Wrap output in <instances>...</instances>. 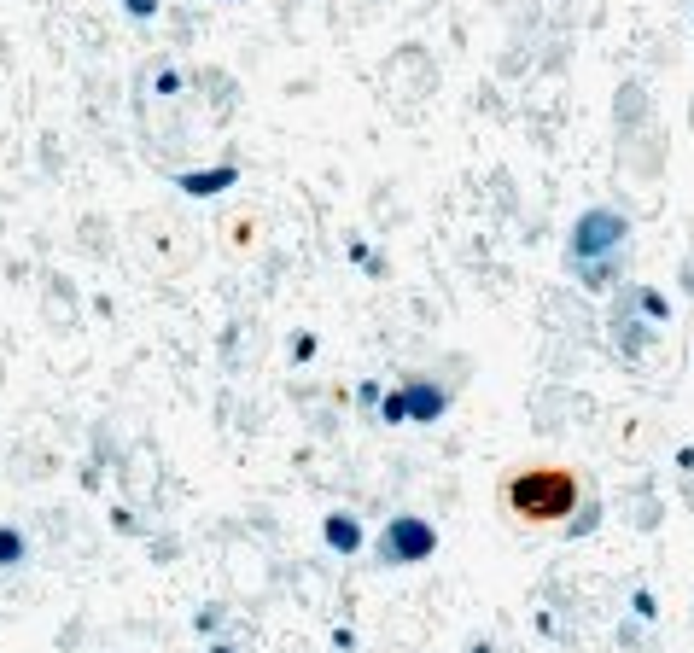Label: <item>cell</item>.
Segmentation results:
<instances>
[{
	"label": "cell",
	"instance_id": "1",
	"mask_svg": "<svg viewBox=\"0 0 694 653\" xmlns=\"http://www.w3.org/2000/svg\"><path fill=\"white\" fill-rule=\"evenodd\" d=\"M572 502H578V479H572L566 467H520V473L508 479V508L520 519L549 525V519L572 514Z\"/></svg>",
	"mask_w": 694,
	"mask_h": 653
},
{
	"label": "cell",
	"instance_id": "2",
	"mask_svg": "<svg viewBox=\"0 0 694 653\" xmlns=\"http://www.w3.org/2000/svg\"><path fill=\"white\" fill-rule=\"evenodd\" d=\"M625 216L619 210H584L578 228H572V263H595L601 251H619L625 245Z\"/></svg>",
	"mask_w": 694,
	"mask_h": 653
},
{
	"label": "cell",
	"instance_id": "3",
	"mask_svg": "<svg viewBox=\"0 0 694 653\" xmlns=\"http://www.w3.org/2000/svg\"><path fill=\"white\" fill-rule=\"evenodd\" d=\"M432 549H438V531H432L426 519H415V514L391 519L385 537H380V554L391 560V566H415V560H426Z\"/></svg>",
	"mask_w": 694,
	"mask_h": 653
},
{
	"label": "cell",
	"instance_id": "4",
	"mask_svg": "<svg viewBox=\"0 0 694 653\" xmlns=\"http://www.w3.org/2000/svg\"><path fill=\"white\" fill-rule=\"evenodd\" d=\"M403 397H409V414H415V420H438V409H444V391H438V385H409Z\"/></svg>",
	"mask_w": 694,
	"mask_h": 653
},
{
	"label": "cell",
	"instance_id": "5",
	"mask_svg": "<svg viewBox=\"0 0 694 653\" xmlns=\"http://www.w3.org/2000/svg\"><path fill=\"white\" fill-rule=\"evenodd\" d=\"M327 543H333L339 554H356V549H362V525L345 519V514H333V519H327Z\"/></svg>",
	"mask_w": 694,
	"mask_h": 653
},
{
	"label": "cell",
	"instance_id": "6",
	"mask_svg": "<svg viewBox=\"0 0 694 653\" xmlns=\"http://www.w3.org/2000/svg\"><path fill=\"white\" fill-rule=\"evenodd\" d=\"M228 181H234V170H210V175H181V187H187V193H222Z\"/></svg>",
	"mask_w": 694,
	"mask_h": 653
},
{
	"label": "cell",
	"instance_id": "7",
	"mask_svg": "<svg viewBox=\"0 0 694 653\" xmlns=\"http://www.w3.org/2000/svg\"><path fill=\"white\" fill-rule=\"evenodd\" d=\"M18 560H24V537L12 525H0V566H18Z\"/></svg>",
	"mask_w": 694,
	"mask_h": 653
},
{
	"label": "cell",
	"instance_id": "8",
	"mask_svg": "<svg viewBox=\"0 0 694 653\" xmlns=\"http://www.w3.org/2000/svg\"><path fill=\"white\" fill-rule=\"evenodd\" d=\"M630 607H636V619H654V613H660V607H654V595H648V589H642V595H636V601H630Z\"/></svg>",
	"mask_w": 694,
	"mask_h": 653
},
{
	"label": "cell",
	"instance_id": "9",
	"mask_svg": "<svg viewBox=\"0 0 694 653\" xmlns=\"http://www.w3.org/2000/svg\"><path fill=\"white\" fill-rule=\"evenodd\" d=\"M642 310L654 315V321H665V298H660V292H642Z\"/></svg>",
	"mask_w": 694,
	"mask_h": 653
},
{
	"label": "cell",
	"instance_id": "10",
	"mask_svg": "<svg viewBox=\"0 0 694 653\" xmlns=\"http://www.w3.org/2000/svg\"><path fill=\"white\" fill-rule=\"evenodd\" d=\"M129 6H135L140 18H146V12H152V0H129Z\"/></svg>",
	"mask_w": 694,
	"mask_h": 653
},
{
	"label": "cell",
	"instance_id": "11",
	"mask_svg": "<svg viewBox=\"0 0 694 653\" xmlns=\"http://www.w3.org/2000/svg\"><path fill=\"white\" fill-rule=\"evenodd\" d=\"M473 653H496V648H490V642H473Z\"/></svg>",
	"mask_w": 694,
	"mask_h": 653
},
{
	"label": "cell",
	"instance_id": "12",
	"mask_svg": "<svg viewBox=\"0 0 694 653\" xmlns=\"http://www.w3.org/2000/svg\"><path fill=\"white\" fill-rule=\"evenodd\" d=\"M210 653H240V648H228V642H222V648H210Z\"/></svg>",
	"mask_w": 694,
	"mask_h": 653
}]
</instances>
